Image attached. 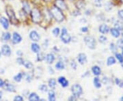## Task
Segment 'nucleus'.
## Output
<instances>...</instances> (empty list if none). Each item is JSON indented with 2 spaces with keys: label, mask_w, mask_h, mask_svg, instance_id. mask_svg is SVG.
Masks as SVG:
<instances>
[{
  "label": "nucleus",
  "mask_w": 123,
  "mask_h": 101,
  "mask_svg": "<svg viewBox=\"0 0 123 101\" xmlns=\"http://www.w3.org/2000/svg\"><path fill=\"white\" fill-rule=\"evenodd\" d=\"M122 55H123V47L122 48Z\"/></svg>",
  "instance_id": "nucleus-58"
},
{
  "label": "nucleus",
  "mask_w": 123,
  "mask_h": 101,
  "mask_svg": "<svg viewBox=\"0 0 123 101\" xmlns=\"http://www.w3.org/2000/svg\"><path fill=\"white\" fill-rule=\"evenodd\" d=\"M23 66L25 67V68L27 69H32L33 68V64L30 61H24L23 63Z\"/></svg>",
  "instance_id": "nucleus-29"
},
{
  "label": "nucleus",
  "mask_w": 123,
  "mask_h": 101,
  "mask_svg": "<svg viewBox=\"0 0 123 101\" xmlns=\"http://www.w3.org/2000/svg\"><path fill=\"white\" fill-rule=\"evenodd\" d=\"M117 47H118L120 48H123V39H119L117 41V43H116Z\"/></svg>",
  "instance_id": "nucleus-39"
},
{
  "label": "nucleus",
  "mask_w": 123,
  "mask_h": 101,
  "mask_svg": "<svg viewBox=\"0 0 123 101\" xmlns=\"http://www.w3.org/2000/svg\"><path fill=\"white\" fill-rule=\"evenodd\" d=\"M114 26L116 28H117L119 30H122L123 28V23L121 22V21H117L115 23Z\"/></svg>",
  "instance_id": "nucleus-31"
},
{
  "label": "nucleus",
  "mask_w": 123,
  "mask_h": 101,
  "mask_svg": "<svg viewBox=\"0 0 123 101\" xmlns=\"http://www.w3.org/2000/svg\"></svg>",
  "instance_id": "nucleus-63"
},
{
  "label": "nucleus",
  "mask_w": 123,
  "mask_h": 101,
  "mask_svg": "<svg viewBox=\"0 0 123 101\" xmlns=\"http://www.w3.org/2000/svg\"><path fill=\"white\" fill-rule=\"evenodd\" d=\"M70 67L74 69V70H76L77 69V62H75V60H72L71 62H70Z\"/></svg>",
  "instance_id": "nucleus-40"
},
{
  "label": "nucleus",
  "mask_w": 123,
  "mask_h": 101,
  "mask_svg": "<svg viewBox=\"0 0 123 101\" xmlns=\"http://www.w3.org/2000/svg\"><path fill=\"white\" fill-rule=\"evenodd\" d=\"M110 32L111 34V35L113 36L114 38H118L119 36H120V33L119 30H118L117 28L114 27V28H111L110 29Z\"/></svg>",
  "instance_id": "nucleus-22"
},
{
  "label": "nucleus",
  "mask_w": 123,
  "mask_h": 101,
  "mask_svg": "<svg viewBox=\"0 0 123 101\" xmlns=\"http://www.w3.org/2000/svg\"><path fill=\"white\" fill-rule=\"evenodd\" d=\"M17 55L18 56H19V57H21L23 55V52L21 51H20V50H18L17 51Z\"/></svg>",
  "instance_id": "nucleus-52"
},
{
  "label": "nucleus",
  "mask_w": 123,
  "mask_h": 101,
  "mask_svg": "<svg viewBox=\"0 0 123 101\" xmlns=\"http://www.w3.org/2000/svg\"><path fill=\"white\" fill-rule=\"evenodd\" d=\"M49 73L50 74H51V75H53L54 74V72H55V71L53 69V68L52 67H49Z\"/></svg>",
  "instance_id": "nucleus-47"
},
{
  "label": "nucleus",
  "mask_w": 123,
  "mask_h": 101,
  "mask_svg": "<svg viewBox=\"0 0 123 101\" xmlns=\"http://www.w3.org/2000/svg\"><path fill=\"white\" fill-rule=\"evenodd\" d=\"M1 53L6 57H9L11 55V48L8 44H4L1 47Z\"/></svg>",
  "instance_id": "nucleus-7"
},
{
  "label": "nucleus",
  "mask_w": 123,
  "mask_h": 101,
  "mask_svg": "<svg viewBox=\"0 0 123 101\" xmlns=\"http://www.w3.org/2000/svg\"><path fill=\"white\" fill-rule=\"evenodd\" d=\"M55 6L60 9L62 10H65L67 9V5L63 1V0H55Z\"/></svg>",
  "instance_id": "nucleus-8"
},
{
  "label": "nucleus",
  "mask_w": 123,
  "mask_h": 101,
  "mask_svg": "<svg viewBox=\"0 0 123 101\" xmlns=\"http://www.w3.org/2000/svg\"><path fill=\"white\" fill-rule=\"evenodd\" d=\"M45 1H47V2H49V1H50L51 0H44Z\"/></svg>",
  "instance_id": "nucleus-57"
},
{
  "label": "nucleus",
  "mask_w": 123,
  "mask_h": 101,
  "mask_svg": "<svg viewBox=\"0 0 123 101\" xmlns=\"http://www.w3.org/2000/svg\"><path fill=\"white\" fill-rule=\"evenodd\" d=\"M120 100H121V101H123V97H121V98H120Z\"/></svg>",
  "instance_id": "nucleus-59"
},
{
  "label": "nucleus",
  "mask_w": 123,
  "mask_h": 101,
  "mask_svg": "<svg viewBox=\"0 0 123 101\" xmlns=\"http://www.w3.org/2000/svg\"><path fill=\"white\" fill-rule=\"evenodd\" d=\"M30 38L34 42H38L40 39V36L39 34L35 30L31 31L30 34Z\"/></svg>",
  "instance_id": "nucleus-9"
},
{
  "label": "nucleus",
  "mask_w": 123,
  "mask_h": 101,
  "mask_svg": "<svg viewBox=\"0 0 123 101\" xmlns=\"http://www.w3.org/2000/svg\"><path fill=\"white\" fill-rule=\"evenodd\" d=\"M121 65H122V67H123V62L121 64Z\"/></svg>",
  "instance_id": "nucleus-60"
},
{
  "label": "nucleus",
  "mask_w": 123,
  "mask_h": 101,
  "mask_svg": "<svg viewBox=\"0 0 123 101\" xmlns=\"http://www.w3.org/2000/svg\"><path fill=\"white\" fill-rule=\"evenodd\" d=\"M31 49L34 53H39L40 51V47L37 43H36L34 42V43H32L31 46Z\"/></svg>",
  "instance_id": "nucleus-19"
},
{
  "label": "nucleus",
  "mask_w": 123,
  "mask_h": 101,
  "mask_svg": "<svg viewBox=\"0 0 123 101\" xmlns=\"http://www.w3.org/2000/svg\"><path fill=\"white\" fill-rule=\"evenodd\" d=\"M6 14L8 15L11 23L14 24V25H17L18 23V19L16 17V15H15L13 9L10 6H8V7H6Z\"/></svg>",
  "instance_id": "nucleus-3"
},
{
  "label": "nucleus",
  "mask_w": 123,
  "mask_h": 101,
  "mask_svg": "<svg viewBox=\"0 0 123 101\" xmlns=\"http://www.w3.org/2000/svg\"><path fill=\"white\" fill-rule=\"evenodd\" d=\"M71 91H72V93H73V95L75 96L76 98H79L83 94L82 88L79 84H74L71 88Z\"/></svg>",
  "instance_id": "nucleus-6"
},
{
  "label": "nucleus",
  "mask_w": 123,
  "mask_h": 101,
  "mask_svg": "<svg viewBox=\"0 0 123 101\" xmlns=\"http://www.w3.org/2000/svg\"><path fill=\"white\" fill-rule=\"evenodd\" d=\"M76 6H77V9L84 8V7H85V3H84V1L80 0V1H79L78 2H77V4H76Z\"/></svg>",
  "instance_id": "nucleus-32"
},
{
  "label": "nucleus",
  "mask_w": 123,
  "mask_h": 101,
  "mask_svg": "<svg viewBox=\"0 0 123 101\" xmlns=\"http://www.w3.org/2000/svg\"><path fill=\"white\" fill-rule=\"evenodd\" d=\"M55 68L58 70H64L65 68V64H64V62H62L61 60H60L59 62H57L55 65Z\"/></svg>",
  "instance_id": "nucleus-20"
},
{
  "label": "nucleus",
  "mask_w": 123,
  "mask_h": 101,
  "mask_svg": "<svg viewBox=\"0 0 123 101\" xmlns=\"http://www.w3.org/2000/svg\"><path fill=\"white\" fill-rule=\"evenodd\" d=\"M58 82L61 85L62 87L63 88H66L69 85V82L64 77H60L58 78Z\"/></svg>",
  "instance_id": "nucleus-12"
},
{
  "label": "nucleus",
  "mask_w": 123,
  "mask_h": 101,
  "mask_svg": "<svg viewBox=\"0 0 123 101\" xmlns=\"http://www.w3.org/2000/svg\"><path fill=\"white\" fill-rule=\"evenodd\" d=\"M73 15H75V16H79V15L81 14V13H80V12H79V10H75V11L73 12Z\"/></svg>",
  "instance_id": "nucleus-50"
},
{
  "label": "nucleus",
  "mask_w": 123,
  "mask_h": 101,
  "mask_svg": "<svg viewBox=\"0 0 123 101\" xmlns=\"http://www.w3.org/2000/svg\"><path fill=\"white\" fill-rule=\"evenodd\" d=\"M49 86L51 89H54L56 86V81L55 79H50L48 81Z\"/></svg>",
  "instance_id": "nucleus-27"
},
{
  "label": "nucleus",
  "mask_w": 123,
  "mask_h": 101,
  "mask_svg": "<svg viewBox=\"0 0 123 101\" xmlns=\"http://www.w3.org/2000/svg\"><path fill=\"white\" fill-rule=\"evenodd\" d=\"M5 89L6 91H8L10 92H16V89L14 85H13L12 84L10 83H5L4 85Z\"/></svg>",
  "instance_id": "nucleus-17"
},
{
  "label": "nucleus",
  "mask_w": 123,
  "mask_h": 101,
  "mask_svg": "<svg viewBox=\"0 0 123 101\" xmlns=\"http://www.w3.org/2000/svg\"><path fill=\"white\" fill-rule=\"evenodd\" d=\"M22 41V37L17 32H14L12 35V43L18 44Z\"/></svg>",
  "instance_id": "nucleus-11"
},
{
  "label": "nucleus",
  "mask_w": 123,
  "mask_h": 101,
  "mask_svg": "<svg viewBox=\"0 0 123 101\" xmlns=\"http://www.w3.org/2000/svg\"><path fill=\"white\" fill-rule=\"evenodd\" d=\"M50 14L52 15V17L55 19V21H57V22H62L64 19V16L62 12V10L57 8L56 6L52 7L51 8Z\"/></svg>",
  "instance_id": "nucleus-1"
},
{
  "label": "nucleus",
  "mask_w": 123,
  "mask_h": 101,
  "mask_svg": "<svg viewBox=\"0 0 123 101\" xmlns=\"http://www.w3.org/2000/svg\"><path fill=\"white\" fill-rule=\"evenodd\" d=\"M110 50L111 51V52L112 53H116L117 52V47L116 46V44L114 43H111L110 45Z\"/></svg>",
  "instance_id": "nucleus-34"
},
{
  "label": "nucleus",
  "mask_w": 123,
  "mask_h": 101,
  "mask_svg": "<svg viewBox=\"0 0 123 101\" xmlns=\"http://www.w3.org/2000/svg\"><path fill=\"white\" fill-rule=\"evenodd\" d=\"M77 98H76L75 96H73V95H72L71 96H70L68 98V101H76V99H77Z\"/></svg>",
  "instance_id": "nucleus-49"
},
{
  "label": "nucleus",
  "mask_w": 123,
  "mask_h": 101,
  "mask_svg": "<svg viewBox=\"0 0 123 101\" xmlns=\"http://www.w3.org/2000/svg\"><path fill=\"white\" fill-rule=\"evenodd\" d=\"M115 82H116V83L117 84V85H120V80L118 79V78H116V79H115Z\"/></svg>",
  "instance_id": "nucleus-53"
},
{
  "label": "nucleus",
  "mask_w": 123,
  "mask_h": 101,
  "mask_svg": "<svg viewBox=\"0 0 123 101\" xmlns=\"http://www.w3.org/2000/svg\"><path fill=\"white\" fill-rule=\"evenodd\" d=\"M23 76V73H21V72L18 73L17 75H16L13 77L14 81H16V82H17V83L20 82L21 81V79H22Z\"/></svg>",
  "instance_id": "nucleus-28"
},
{
  "label": "nucleus",
  "mask_w": 123,
  "mask_h": 101,
  "mask_svg": "<svg viewBox=\"0 0 123 101\" xmlns=\"http://www.w3.org/2000/svg\"><path fill=\"white\" fill-rule=\"evenodd\" d=\"M92 72L93 75L95 76H98L101 74V69L99 66H94L92 68Z\"/></svg>",
  "instance_id": "nucleus-18"
},
{
  "label": "nucleus",
  "mask_w": 123,
  "mask_h": 101,
  "mask_svg": "<svg viewBox=\"0 0 123 101\" xmlns=\"http://www.w3.org/2000/svg\"><path fill=\"white\" fill-rule=\"evenodd\" d=\"M46 56H45V54L43 52H39L38 53L37 55V61L38 62H42L45 59Z\"/></svg>",
  "instance_id": "nucleus-26"
},
{
  "label": "nucleus",
  "mask_w": 123,
  "mask_h": 101,
  "mask_svg": "<svg viewBox=\"0 0 123 101\" xmlns=\"http://www.w3.org/2000/svg\"><path fill=\"white\" fill-rule=\"evenodd\" d=\"M1 51H0V57H1Z\"/></svg>",
  "instance_id": "nucleus-61"
},
{
  "label": "nucleus",
  "mask_w": 123,
  "mask_h": 101,
  "mask_svg": "<svg viewBox=\"0 0 123 101\" xmlns=\"http://www.w3.org/2000/svg\"><path fill=\"white\" fill-rule=\"evenodd\" d=\"M60 30L59 27H55V28H54L53 30V31H52V34H53V36H55V37H57V36H58L60 35Z\"/></svg>",
  "instance_id": "nucleus-35"
},
{
  "label": "nucleus",
  "mask_w": 123,
  "mask_h": 101,
  "mask_svg": "<svg viewBox=\"0 0 123 101\" xmlns=\"http://www.w3.org/2000/svg\"><path fill=\"white\" fill-rule=\"evenodd\" d=\"M116 59L118 60L119 62H120V64H122V63H123V56L122 54H120V53H116Z\"/></svg>",
  "instance_id": "nucleus-38"
},
{
  "label": "nucleus",
  "mask_w": 123,
  "mask_h": 101,
  "mask_svg": "<svg viewBox=\"0 0 123 101\" xmlns=\"http://www.w3.org/2000/svg\"><path fill=\"white\" fill-rule=\"evenodd\" d=\"M121 31H122V36H123V30H121Z\"/></svg>",
  "instance_id": "nucleus-56"
},
{
  "label": "nucleus",
  "mask_w": 123,
  "mask_h": 101,
  "mask_svg": "<svg viewBox=\"0 0 123 101\" xmlns=\"http://www.w3.org/2000/svg\"><path fill=\"white\" fill-rule=\"evenodd\" d=\"M121 1H123V0H121Z\"/></svg>",
  "instance_id": "nucleus-62"
},
{
  "label": "nucleus",
  "mask_w": 123,
  "mask_h": 101,
  "mask_svg": "<svg viewBox=\"0 0 123 101\" xmlns=\"http://www.w3.org/2000/svg\"><path fill=\"white\" fill-rule=\"evenodd\" d=\"M32 21L35 23H39L42 21V14L38 8H34L31 11Z\"/></svg>",
  "instance_id": "nucleus-2"
},
{
  "label": "nucleus",
  "mask_w": 123,
  "mask_h": 101,
  "mask_svg": "<svg viewBox=\"0 0 123 101\" xmlns=\"http://www.w3.org/2000/svg\"><path fill=\"white\" fill-rule=\"evenodd\" d=\"M98 40H99V42H101V44H106L107 42V38L105 36H101L98 38Z\"/></svg>",
  "instance_id": "nucleus-33"
},
{
  "label": "nucleus",
  "mask_w": 123,
  "mask_h": 101,
  "mask_svg": "<svg viewBox=\"0 0 123 101\" xmlns=\"http://www.w3.org/2000/svg\"><path fill=\"white\" fill-rule=\"evenodd\" d=\"M98 30H99V31L101 32V34H107L110 31V29L107 25H106V24H102V25H101L99 26Z\"/></svg>",
  "instance_id": "nucleus-13"
},
{
  "label": "nucleus",
  "mask_w": 123,
  "mask_h": 101,
  "mask_svg": "<svg viewBox=\"0 0 123 101\" xmlns=\"http://www.w3.org/2000/svg\"><path fill=\"white\" fill-rule=\"evenodd\" d=\"M40 90L43 92H48V87L45 85V84H43L39 87Z\"/></svg>",
  "instance_id": "nucleus-36"
},
{
  "label": "nucleus",
  "mask_w": 123,
  "mask_h": 101,
  "mask_svg": "<svg viewBox=\"0 0 123 101\" xmlns=\"http://www.w3.org/2000/svg\"><path fill=\"white\" fill-rule=\"evenodd\" d=\"M77 61L81 65H84L87 62V56L85 53H79L77 56Z\"/></svg>",
  "instance_id": "nucleus-10"
},
{
  "label": "nucleus",
  "mask_w": 123,
  "mask_h": 101,
  "mask_svg": "<svg viewBox=\"0 0 123 101\" xmlns=\"http://www.w3.org/2000/svg\"><path fill=\"white\" fill-rule=\"evenodd\" d=\"M94 5L97 8H101L103 5L102 0H94Z\"/></svg>",
  "instance_id": "nucleus-37"
},
{
  "label": "nucleus",
  "mask_w": 123,
  "mask_h": 101,
  "mask_svg": "<svg viewBox=\"0 0 123 101\" xmlns=\"http://www.w3.org/2000/svg\"><path fill=\"white\" fill-rule=\"evenodd\" d=\"M116 59H115V58L114 57H112V56H111V57H109L107 58V66H112V65H114L116 64Z\"/></svg>",
  "instance_id": "nucleus-25"
},
{
  "label": "nucleus",
  "mask_w": 123,
  "mask_h": 101,
  "mask_svg": "<svg viewBox=\"0 0 123 101\" xmlns=\"http://www.w3.org/2000/svg\"><path fill=\"white\" fill-rule=\"evenodd\" d=\"M2 98V92H0V100Z\"/></svg>",
  "instance_id": "nucleus-55"
},
{
  "label": "nucleus",
  "mask_w": 123,
  "mask_h": 101,
  "mask_svg": "<svg viewBox=\"0 0 123 101\" xmlns=\"http://www.w3.org/2000/svg\"><path fill=\"white\" fill-rule=\"evenodd\" d=\"M48 98L49 101H55L56 99V96H55V93L53 90H50L49 92Z\"/></svg>",
  "instance_id": "nucleus-24"
},
{
  "label": "nucleus",
  "mask_w": 123,
  "mask_h": 101,
  "mask_svg": "<svg viewBox=\"0 0 123 101\" xmlns=\"http://www.w3.org/2000/svg\"><path fill=\"white\" fill-rule=\"evenodd\" d=\"M49 44V40H45L44 42H43V48H44V49H47V48H48Z\"/></svg>",
  "instance_id": "nucleus-41"
},
{
  "label": "nucleus",
  "mask_w": 123,
  "mask_h": 101,
  "mask_svg": "<svg viewBox=\"0 0 123 101\" xmlns=\"http://www.w3.org/2000/svg\"><path fill=\"white\" fill-rule=\"evenodd\" d=\"M118 17L120 19L123 20V10H120L118 11Z\"/></svg>",
  "instance_id": "nucleus-44"
},
{
  "label": "nucleus",
  "mask_w": 123,
  "mask_h": 101,
  "mask_svg": "<svg viewBox=\"0 0 123 101\" xmlns=\"http://www.w3.org/2000/svg\"><path fill=\"white\" fill-rule=\"evenodd\" d=\"M32 80V77L31 76L30 74H28V75H27L26 76V81L27 82H30Z\"/></svg>",
  "instance_id": "nucleus-45"
},
{
  "label": "nucleus",
  "mask_w": 123,
  "mask_h": 101,
  "mask_svg": "<svg viewBox=\"0 0 123 101\" xmlns=\"http://www.w3.org/2000/svg\"><path fill=\"white\" fill-rule=\"evenodd\" d=\"M23 11L26 14H29L31 12V8L30 4L27 1H23L22 4Z\"/></svg>",
  "instance_id": "nucleus-15"
},
{
  "label": "nucleus",
  "mask_w": 123,
  "mask_h": 101,
  "mask_svg": "<svg viewBox=\"0 0 123 101\" xmlns=\"http://www.w3.org/2000/svg\"><path fill=\"white\" fill-rule=\"evenodd\" d=\"M93 83H94V85L96 88H101L102 85H101V82L100 81V79L98 77H95L94 78V80H93Z\"/></svg>",
  "instance_id": "nucleus-23"
},
{
  "label": "nucleus",
  "mask_w": 123,
  "mask_h": 101,
  "mask_svg": "<svg viewBox=\"0 0 123 101\" xmlns=\"http://www.w3.org/2000/svg\"><path fill=\"white\" fill-rule=\"evenodd\" d=\"M14 101H23V98L21 96H17L14 98Z\"/></svg>",
  "instance_id": "nucleus-43"
},
{
  "label": "nucleus",
  "mask_w": 123,
  "mask_h": 101,
  "mask_svg": "<svg viewBox=\"0 0 123 101\" xmlns=\"http://www.w3.org/2000/svg\"><path fill=\"white\" fill-rule=\"evenodd\" d=\"M0 23L5 30H8L9 27V22L8 19L5 17L0 18Z\"/></svg>",
  "instance_id": "nucleus-16"
},
{
  "label": "nucleus",
  "mask_w": 123,
  "mask_h": 101,
  "mask_svg": "<svg viewBox=\"0 0 123 101\" xmlns=\"http://www.w3.org/2000/svg\"><path fill=\"white\" fill-rule=\"evenodd\" d=\"M17 62L18 64H20V65H23L24 60L21 57H18L17 59Z\"/></svg>",
  "instance_id": "nucleus-42"
},
{
  "label": "nucleus",
  "mask_w": 123,
  "mask_h": 101,
  "mask_svg": "<svg viewBox=\"0 0 123 101\" xmlns=\"http://www.w3.org/2000/svg\"><path fill=\"white\" fill-rule=\"evenodd\" d=\"M60 39L65 44H68L71 41V36L68 33V31L65 27L62 28V34L60 35Z\"/></svg>",
  "instance_id": "nucleus-5"
},
{
  "label": "nucleus",
  "mask_w": 123,
  "mask_h": 101,
  "mask_svg": "<svg viewBox=\"0 0 123 101\" xmlns=\"http://www.w3.org/2000/svg\"><path fill=\"white\" fill-rule=\"evenodd\" d=\"M108 81H109V79H107V77H104L103 79V83L104 84H107L108 83Z\"/></svg>",
  "instance_id": "nucleus-51"
},
{
  "label": "nucleus",
  "mask_w": 123,
  "mask_h": 101,
  "mask_svg": "<svg viewBox=\"0 0 123 101\" xmlns=\"http://www.w3.org/2000/svg\"><path fill=\"white\" fill-rule=\"evenodd\" d=\"M81 31L84 32V33H86V32L88 31V28L87 27H83L81 28Z\"/></svg>",
  "instance_id": "nucleus-46"
},
{
  "label": "nucleus",
  "mask_w": 123,
  "mask_h": 101,
  "mask_svg": "<svg viewBox=\"0 0 123 101\" xmlns=\"http://www.w3.org/2000/svg\"><path fill=\"white\" fill-rule=\"evenodd\" d=\"M46 61H47V63L49 64H53L55 57V55H53V53H48L47 55H46Z\"/></svg>",
  "instance_id": "nucleus-14"
},
{
  "label": "nucleus",
  "mask_w": 123,
  "mask_h": 101,
  "mask_svg": "<svg viewBox=\"0 0 123 101\" xmlns=\"http://www.w3.org/2000/svg\"><path fill=\"white\" fill-rule=\"evenodd\" d=\"M60 60H61V61H62V62H67V61H68V60H67V59H66V58L64 57V56H62V57H60Z\"/></svg>",
  "instance_id": "nucleus-54"
},
{
  "label": "nucleus",
  "mask_w": 123,
  "mask_h": 101,
  "mask_svg": "<svg viewBox=\"0 0 123 101\" xmlns=\"http://www.w3.org/2000/svg\"><path fill=\"white\" fill-rule=\"evenodd\" d=\"M5 85V83L4 81L2 80L1 79H0V88H3V87H4Z\"/></svg>",
  "instance_id": "nucleus-48"
},
{
  "label": "nucleus",
  "mask_w": 123,
  "mask_h": 101,
  "mask_svg": "<svg viewBox=\"0 0 123 101\" xmlns=\"http://www.w3.org/2000/svg\"><path fill=\"white\" fill-rule=\"evenodd\" d=\"M84 42L86 46L90 49H94L96 48V40L92 36H87L84 37Z\"/></svg>",
  "instance_id": "nucleus-4"
},
{
  "label": "nucleus",
  "mask_w": 123,
  "mask_h": 101,
  "mask_svg": "<svg viewBox=\"0 0 123 101\" xmlns=\"http://www.w3.org/2000/svg\"><path fill=\"white\" fill-rule=\"evenodd\" d=\"M28 99L30 101H40V97L36 93H31L28 96Z\"/></svg>",
  "instance_id": "nucleus-21"
},
{
  "label": "nucleus",
  "mask_w": 123,
  "mask_h": 101,
  "mask_svg": "<svg viewBox=\"0 0 123 101\" xmlns=\"http://www.w3.org/2000/svg\"><path fill=\"white\" fill-rule=\"evenodd\" d=\"M10 38H11V34L9 32H4L1 36V38L4 41H8L10 39Z\"/></svg>",
  "instance_id": "nucleus-30"
}]
</instances>
